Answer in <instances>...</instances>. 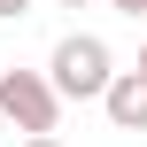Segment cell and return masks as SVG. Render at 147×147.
Returning a JSON list of instances; mask_svg holds the SVG:
<instances>
[{
	"instance_id": "1",
	"label": "cell",
	"mask_w": 147,
	"mask_h": 147,
	"mask_svg": "<svg viewBox=\"0 0 147 147\" xmlns=\"http://www.w3.org/2000/svg\"><path fill=\"white\" fill-rule=\"evenodd\" d=\"M109 47L93 39V31H70L62 47H54V62H47V85L62 93V101H101L109 93Z\"/></svg>"
},
{
	"instance_id": "2",
	"label": "cell",
	"mask_w": 147,
	"mask_h": 147,
	"mask_svg": "<svg viewBox=\"0 0 147 147\" xmlns=\"http://www.w3.org/2000/svg\"><path fill=\"white\" fill-rule=\"evenodd\" d=\"M0 116L31 140V132H54V116H62V93L39 78V70H0Z\"/></svg>"
},
{
	"instance_id": "3",
	"label": "cell",
	"mask_w": 147,
	"mask_h": 147,
	"mask_svg": "<svg viewBox=\"0 0 147 147\" xmlns=\"http://www.w3.org/2000/svg\"><path fill=\"white\" fill-rule=\"evenodd\" d=\"M101 109H109L116 132H147V78H140V70H116L109 93H101Z\"/></svg>"
},
{
	"instance_id": "4",
	"label": "cell",
	"mask_w": 147,
	"mask_h": 147,
	"mask_svg": "<svg viewBox=\"0 0 147 147\" xmlns=\"http://www.w3.org/2000/svg\"><path fill=\"white\" fill-rule=\"evenodd\" d=\"M16 16H31V0H0V23H16Z\"/></svg>"
},
{
	"instance_id": "5",
	"label": "cell",
	"mask_w": 147,
	"mask_h": 147,
	"mask_svg": "<svg viewBox=\"0 0 147 147\" xmlns=\"http://www.w3.org/2000/svg\"><path fill=\"white\" fill-rule=\"evenodd\" d=\"M23 147H62V140H54V132H31V140H23Z\"/></svg>"
},
{
	"instance_id": "6",
	"label": "cell",
	"mask_w": 147,
	"mask_h": 147,
	"mask_svg": "<svg viewBox=\"0 0 147 147\" xmlns=\"http://www.w3.org/2000/svg\"><path fill=\"white\" fill-rule=\"evenodd\" d=\"M109 8H124V16H140V8H147V0H109Z\"/></svg>"
},
{
	"instance_id": "7",
	"label": "cell",
	"mask_w": 147,
	"mask_h": 147,
	"mask_svg": "<svg viewBox=\"0 0 147 147\" xmlns=\"http://www.w3.org/2000/svg\"><path fill=\"white\" fill-rule=\"evenodd\" d=\"M54 8H85V0H54Z\"/></svg>"
},
{
	"instance_id": "8",
	"label": "cell",
	"mask_w": 147,
	"mask_h": 147,
	"mask_svg": "<svg viewBox=\"0 0 147 147\" xmlns=\"http://www.w3.org/2000/svg\"><path fill=\"white\" fill-rule=\"evenodd\" d=\"M140 78H147V47H140Z\"/></svg>"
}]
</instances>
